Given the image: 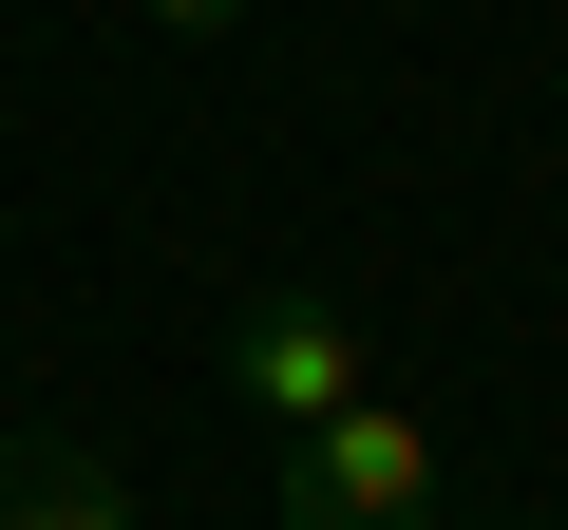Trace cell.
Listing matches in <instances>:
<instances>
[{
  "label": "cell",
  "mask_w": 568,
  "mask_h": 530,
  "mask_svg": "<svg viewBox=\"0 0 568 530\" xmlns=\"http://www.w3.org/2000/svg\"><path fill=\"white\" fill-rule=\"evenodd\" d=\"M227 398H246L265 436H323L342 398H379V360H361L342 285H246V304H227Z\"/></svg>",
  "instance_id": "6da1fadb"
},
{
  "label": "cell",
  "mask_w": 568,
  "mask_h": 530,
  "mask_svg": "<svg viewBox=\"0 0 568 530\" xmlns=\"http://www.w3.org/2000/svg\"><path fill=\"white\" fill-rule=\"evenodd\" d=\"M284 530H455L436 511V436L398 398H342L323 436H284Z\"/></svg>",
  "instance_id": "7a4b0ae2"
},
{
  "label": "cell",
  "mask_w": 568,
  "mask_h": 530,
  "mask_svg": "<svg viewBox=\"0 0 568 530\" xmlns=\"http://www.w3.org/2000/svg\"><path fill=\"white\" fill-rule=\"evenodd\" d=\"M0 530H133V473L95 455V436H0Z\"/></svg>",
  "instance_id": "3957f363"
},
{
  "label": "cell",
  "mask_w": 568,
  "mask_h": 530,
  "mask_svg": "<svg viewBox=\"0 0 568 530\" xmlns=\"http://www.w3.org/2000/svg\"><path fill=\"white\" fill-rule=\"evenodd\" d=\"M152 20H171V39H227V20H246V0H152Z\"/></svg>",
  "instance_id": "277c9868"
},
{
  "label": "cell",
  "mask_w": 568,
  "mask_h": 530,
  "mask_svg": "<svg viewBox=\"0 0 568 530\" xmlns=\"http://www.w3.org/2000/svg\"><path fill=\"white\" fill-rule=\"evenodd\" d=\"M493 530H549V511H493Z\"/></svg>",
  "instance_id": "5b68a950"
}]
</instances>
